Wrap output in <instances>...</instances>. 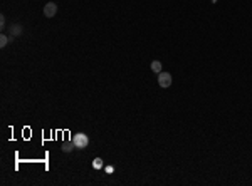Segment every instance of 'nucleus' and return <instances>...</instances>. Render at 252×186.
I'll return each instance as SVG.
<instances>
[{"mask_svg":"<svg viewBox=\"0 0 252 186\" xmlns=\"http://www.w3.org/2000/svg\"><path fill=\"white\" fill-rule=\"evenodd\" d=\"M93 168H94V169H101V168H103V159H101V158H96V159L93 161Z\"/></svg>","mask_w":252,"mask_h":186,"instance_id":"obj_7","label":"nucleus"},{"mask_svg":"<svg viewBox=\"0 0 252 186\" xmlns=\"http://www.w3.org/2000/svg\"><path fill=\"white\" fill-rule=\"evenodd\" d=\"M72 143L76 144L77 149H84V148H88V144H89V138L84 133H77V134H74V138H72Z\"/></svg>","mask_w":252,"mask_h":186,"instance_id":"obj_1","label":"nucleus"},{"mask_svg":"<svg viewBox=\"0 0 252 186\" xmlns=\"http://www.w3.org/2000/svg\"><path fill=\"white\" fill-rule=\"evenodd\" d=\"M12 34H14V35H20V34H22V27L20 25H19V24H12Z\"/></svg>","mask_w":252,"mask_h":186,"instance_id":"obj_5","label":"nucleus"},{"mask_svg":"<svg viewBox=\"0 0 252 186\" xmlns=\"http://www.w3.org/2000/svg\"><path fill=\"white\" fill-rule=\"evenodd\" d=\"M57 13V5L54 2H49V3H46L44 5V15L46 17H49V19H52Z\"/></svg>","mask_w":252,"mask_h":186,"instance_id":"obj_3","label":"nucleus"},{"mask_svg":"<svg viewBox=\"0 0 252 186\" xmlns=\"http://www.w3.org/2000/svg\"><path fill=\"white\" fill-rule=\"evenodd\" d=\"M151 71L156 72V74H160V72H162V62H160V61H153L151 62Z\"/></svg>","mask_w":252,"mask_h":186,"instance_id":"obj_4","label":"nucleus"},{"mask_svg":"<svg viewBox=\"0 0 252 186\" xmlns=\"http://www.w3.org/2000/svg\"><path fill=\"white\" fill-rule=\"evenodd\" d=\"M172 74L170 72H160L158 74V86L160 87H170L172 86Z\"/></svg>","mask_w":252,"mask_h":186,"instance_id":"obj_2","label":"nucleus"},{"mask_svg":"<svg viewBox=\"0 0 252 186\" xmlns=\"http://www.w3.org/2000/svg\"><path fill=\"white\" fill-rule=\"evenodd\" d=\"M113 171H114L113 166H106V173H113Z\"/></svg>","mask_w":252,"mask_h":186,"instance_id":"obj_10","label":"nucleus"},{"mask_svg":"<svg viewBox=\"0 0 252 186\" xmlns=\"http://www.w3.org/2000/svg\"><path fill=\"white\" fill-rule=\"evenodd\" d=\"M0 29H5V17L0 15Z\"/></svg>","mask_w":252,"mask_h":186,"instance_id":"obj_9","label":"nucleus"},{"mask_svg":"<svg viewBox=\"0 0 252 186\" xmlns=\"http://www.w3.org/2000/svg\"><path fill=\"white\" fill-rule=\"evenodd\" d=\"M7 44H8V37L2 34V35H0V47H5Z\"/></svg>","mask_w":252,"mask_h":186,"instance_id":"obj_8","label":"nucleus"},{"mask_svg":"<svg viewBox=\"0 0 252 186\" xmlns=\"http://www.w3.org/2000/svg\"><path fill=\"white\" fill-rule=\"evenodd\" d=\"M76 148V144L74 143H66L64 146H62V151H64V153H71L72 149Z\"/></svg>","mask_w":252,"mask_h":186,"instance_id":"obj_6","label":"nucleus"}]
</instances>
